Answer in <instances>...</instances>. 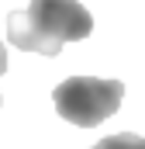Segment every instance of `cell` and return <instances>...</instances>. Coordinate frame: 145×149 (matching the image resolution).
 Instances as JSON below:
<instances>
[{
  "label": "cell",
  "instance_id": "obj_1",
  "mask_svg": "<svg viewBox=\"0 0 145 149\" xmlns=\"http://www.w3.org/2000/svg\"><path fill=\"white\" fill-rule=\"evenodd\" d=\"M93 31V17L79 0H31L7 17V35L24 52L59 56L66 42H83Z\"/></svg>",
  "mask_w": 145,
  "mask_h": 149
},
{
  "label": "cell",
  "instance_id": "obj_2",
  "mask_svg": "<svg viewBox=\"0 0 145 149\" xmlns=\"http://www.w3.org/2000/svg\"><path fill=\"white\" fill-rule=\"evenodd\" d=\"M124 83L121 80H104V76H69L52 90L55 111L69 125L79 128H97L121 108Z\"/></svg>",
  "mask_w": 145,
  "mask_h": 149
},
{
  "label": "cell",
  "instance_id": "obj_3",
  "mask_svg": "<svg viewBox=\"0 0 145 149\" xmlns=\"http://www.w3.org/2000/svg\"><path fill=\"white\" fill-rule=\"evenodd\" d=\"M93 149H145V139H142V135H135V132H117V135L100 139Z\"/></svg>",
  "mask_w": 145,
  "mask_h": 149
},
{
  "label": "cell",
  "instance_id": "obj_4",
  "mask_svg": "<svg viewBox=\"0 0 145 149\" xmlns=\"http://www.w3.org/2000/svg\"><path fill=\"white\" fill-rule=\"evenodd\" d=\"M7 73V52H3V45H0V76Z\"/></svg>",
  "mask_w": 145,
  "mask_h": 149
}]
</instances>
